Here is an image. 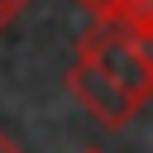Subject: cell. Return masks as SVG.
Masks as SVG:
<instances>
[{"label":"cell","instance_id":"cell-6","mask_svg":"<svg viewBox=\"0 0 153 153\" xmlns=\"http://www.w3.org/2000/svg\"><path fill=\"white\" fill-rule=\"evenodd\" d=\"M86 153H100V148H86Z\"/></svg>","mask_w":153,"mask_h":153},{"label":"cell","instance_id":"cell-1","mask_svg":"<svg viewBox=\"0 0 153 153\" xmlns=\"http://www.w3.org/2000/svg\"><path fill=\"white\" fill-rule=\"evenodd\" d=\"M76 48L91 53V57L124 86V96H129L139 110L153 100V53H148L129 29H120V24H110V19H96V29H91Z\"/></svg>","mask_w":153,"mask_h":153},{"label":"cell","instance_id":"cell-5","mask_svg":"<svg viewBox=\"0 0 153 153\" xmlns=\"http://www.w3.org/2000/svg\"><path fill=\"white\" fill-rule=\"evenodd\" d=\"M105 5H110V0H81V10H91V14H100Z\"/></svg>","mask_w":153,"mask_h":153},{"label":"cell","instance_id":"cell-3","mask_svg":"<svg viewBox=\"0 0 153 153\" xmlns=\"http://www.w3.org/2000/svg\"><path fill=\"white\" fill-rule=\"evenodd\" d=\"M19 10H24V0H0V33H5V24H10Z\"/></svg>","mask_w":153,"mask_h":153},{"label":"cell","instance_id":"cell-2","mask_svg":"<svg viewBox=\"0 0 153 153\" xmlns=\"http://www.w3.org/2000/svg\"><path fill=\"white\" fill-rule=\"evenodd\" d=\"M67 91H72V96L81 100V110L96 115L105 129H124V124L134 120V110H139V105L124 96V86H120L91 53H81V48H76V62L67 67Z\"/></svg>","mask_w":153,"mask_h":153},{"label":"cell","instance_id":"cell-4","mask_svg":"<svg viewBox=\"0 0 153 153\" xmlns=\"http://www.w3.org/2000/svg\"><path fill=\"white\" fill-rule=\"evenodd\" d=\"M0 153H29V148H24V143H14V139L0 129Z\"/></svg>","mask_w":153,"mask_h":153}]
</instances>
